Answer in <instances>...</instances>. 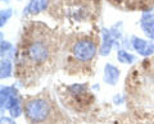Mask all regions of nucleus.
<instances>
[{
	"instance_id": "obj_1",
	"label": "nucleus",
	"mask_w": 154,
	"mask_h": 124,
	"mask_svg": "<svg viewBox=\"0 0 154 124\" xmlns=\"http://www.w3.org/2000/svg\"><path fill=\"white\" fill-rule=\"evenodd\" d=\"M54 45L50 32L48 28L37 30L25 33V40L22 44V58L28 64L42 65L50 60L54 54Z\"/></svg>"
},
{
	"instance_id": "obj_2",
	"label": "nucleus",
	"mask_w": 154,
	"mask_h": 124,
	"mask_svg": "<svg viewBox=\"0 0 154 124\" xmlns=\"http://www.w3.org/2000/svg\"><path fill=\"white\" fill-rule=\"evenodd\" d=\"M23 111L32 124H41L45 123L51 115V105L45 99L35 97L25 104Z\"/></svg>"
},
{
	"instance_id": "obj_3",
	"label": "nucleus",
	"mask_w": 154,
	"mask_h": 124,
	"mask_svg": "<svg viewBox=\"0 0 154 124\" xmlns=\"http://www.w3.org/2000/svg\"><path fill=\"white\" fill-rule=\"evenodd\" d=\"M72 54L80 61H90L96 54V45L94 41L88 39L80 40L72 46Z\"/></svg>"
},
{
	"instance_id": "obj_4",
	"label": "nucleus",
	"mask_w": 154,
	"mask_h": 124,
	"mask_svg": "<svg viewBox=\"0 0 154 124\" xmlns=\"http://www.w3.org/2000/svg\"><path fill=\"white\" fill-rule=\"evenodd\" d=\"M17 102H19V100L17 97V90L11 86H5L2 87L0 91V104H2V109H11L14 106Z\"/></svg>"
},
{
	"instance_id": "obj_5",
	"label": "nucleus",
	"mask_w": 154,
	"mask_h": 124,
	"mask_svg": "<svg viewBox=\"0 0 154 124\" xmlns=\"http://www.w3.org/2000/svg\"><path fill=\"white\" fill-rule=\"evenodd\" d=\"M132 46L139 54L143 56H149L154 52V44L153 42H148L139 37H132Z\"/></svg>"
},
{
	"instance_id": "obj_6",
	"label": "nucleus",
	"mask_w": 154,
	"mask_h": 124,
	"mask_svg": "<svg viewBox=\"0 0 154 124\" xmlns=\"http://www.w3.org/2000/svg\"><path fill=\"white\" fill-rule=\"evenodd\" d=\"M140 26L144 33L149 39H154V14L153 13H144L140 21Z\"/></svg>"
},
{
	"instance_id": "obj_7",
	"label": "nucleus",
	"mask_w": 154,
	"mask_h": 124,
	"mask_svg": "<svg viewBox=\"0 0 154 124\" xmlns=\"http://www.w3.org/2000/svg\"><path fill=\"white\" fill-rule=\"evenodd\" d=\"M119 78V70L112 64H105L104 66V82L107 84L114 86Z\"/></svg>"
},
{
	"instance_id": "obj_8",
	"label": "nucleus",
	"mask_w": 154,
	"mask_h": 124,
	"mask_svg": "<svg viewBox=\"0 0 154 124\" xmlns=\"http://www.w3.org/2000/svg\"><path fill=\"white\" fill-rule=\"evenodd\" d=\"M49 5V0H31L27 7V12L31 14H37L44 12Z\"/></svg>"
},
{
	"instance_id": "obj_9",
	"label": "nucleus",
	"mask_w": 154,
	"mask_h": 124,
	"mask_svg": "<svg viewBox=\"0 0 154 124\" xmlns=\"http://www.w3.org/2000/svg\"><path fill=\"white\" fill-rule=\"evenodd\" d=\"M113 41L114 39L112 37L109 31H103V45H102V49H100V54L103 56L104 55H108L110 49H112V45H113Z\"/></svg>"
},
{
	"instance_id": "obj_10",
	"label": "nucleus",
	"mask_w": 154,
	"mask_h": 124,
	"mask_svg": "<svg viewBox=\"0 0 154 124\" xmlns=\"http://www.w3.org/2000/svg\"><path fill=\"white\" fill-rule=\"evenodd\" d=\"M0 77L3 79L4 78H9L12 75V63L9 59H5V60H2V65H0Z\"/></svg>"
},
{
	"instance_id": "obj_11",
	"label": "nucleus",
	"mask_w": 154,
	"mask_h": 124,
	"mask_svg": "<svg viewBox=\"0 0 154 124\" xmlns=\"http://www.w3.org/2000/svg\"><path fill=\"white\" fill-rule=\"evenodd\" d=\"M117 59H118L119 63H122V64H131L135 61V56L132 54H130V52L125 51V50H118Z\"/></svg>"
},
{
	"instance_id": "obj_12",
	"label": "nucleus",
	"mask_w": 154,
	"mask_h": 124,
	"mask_svg": "<svg viewBox=\"0 0 154 124\" xmlns=\"http://www.w3.org/2000/svg\"><path fill=\"white\" fill-rule=\"evenodd\" d=\"M86 90H88V87H86V84H79V83H75L68 87V91L75 95V96H80V95H84L86 92Z\"/></svg>"
},
{
	"instance_id": "obj_13",
	"label": "nucleus",
	"mask_w": 154,
	"mask_h": 124,
	"mask_svg": "<svg viewBox=\"0 0 154 124\" xmlns=\"http://www.w3.org/2000/svg\"><path fill=\"white\" fill-rule=\"evenodd\" d=\"M11 17H12V10L11 9H4V10H2V13H0V26L3 27L9 21V18Z\"/></svg>"
},
{
	"instance_id": "obj_14",
	"label": "nucleus",
	"mask_w": 154,
	"mask_h": 124,
	"mask_svg": "<svg viewBox=\"0 0 154 124\" xmlns=\"http://www.w3.org/2000/svg\"><path fill=\"white\" fill-rule=\"evenodd\" d=\"M9 113H11L12 118H18L19 115L22 114V106H21V102H17L14 106H12L9 109Z\"/></svg>"
},
{
	"instance_id": "obj_15",
	"label": "nucleus",
	"mask_w": 154,
	"mask_h": 124,
	"mask_svg": "<svg viewBox=\"0 0 154 124\" xmlns=\"http://www.w3.org/2000/svg\"><path fill=\"white\" fill-rule=\"evenodd\" d=\"M11 49H12V45L8 41H2V46H0L2 55H4V52H8V50H11Z\"/></svg>"
},
{
	"instance_id": "obj_16",
	"label": "nucleus",
	"mask_w": 154,
	"mask_h": 124,
	"mask_svg": "<svg viewBox=\"0 0 154 124\" xmlns=\"http://www.w3.org/2000/svg\"><path fill=\"white\" fill-rule=\"evenodd\" d=\"M0 124H16V122H14L12 118L2 117V118H0Z\"/></svg>"
},
{
	"instance_id": "obj_17",
	"label": "nucleus",
	"mask_w": 154,
	"mask_h": 124,
	"mask_svg": "<svg viewBox=\"0 0 154 124\" xmlns=\"http://www.w3.org/2000/svg\"><path fill=\"white\" fill-rule=\"evenodd\" d=\"M3 1H7V0H3Z\"/></svg>"
}]
</instances>
